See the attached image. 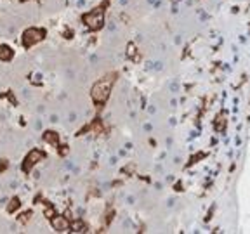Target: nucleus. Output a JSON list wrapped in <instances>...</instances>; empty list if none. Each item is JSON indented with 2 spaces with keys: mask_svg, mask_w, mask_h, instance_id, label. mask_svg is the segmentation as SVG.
I'll list each match as a JSON object with an SVG mask.
<instances>
[{
  "mask_svg": "<svg viewBox=\"0 0 250 234\" xmlns=\"http://www.w3.org/2000/svg\"><path fill=\"white\" fill-rule=\"evenodd\" d=\"M113 82H115V75H110V76H104L101 78L99 82L92 87V99L99 104H104L106 99L110 96L111 92V87H113Z\"/></svg>",
  "mask_w": 250,
  "mask_h": 234,
  "instance_id": "f257e3e1",
  "label": "nucleus"
},
{
  "mask_svg": "<svg viewBox=\"0 0 250 234\" xmlns=\"http://www.w3.org/2000/svg\"><path fill=\"white\" fill-rule=\"evenodd\" d=\"M43 35L45 31L43 30H37V28H30L24 31V36H23V43H24V47H31L33 43L37 42H40L43 38Z\"/></svg>",
  "mask_w": 250,
  "mask_h": 234,
  "instance_id": "f03ea898",
  "label": "nucleus"
},
{
  "mask_svg": "<svg viewBox=\"0 0 250 234\" xmlns=\"http://www.w3.org/2000/svg\"><path fill=\"white\" fill-rule=\"evenodd\" d=\"M85 23L89 24L92 30H97V28H101L103 26V11H92V12H89V14H85Z\"/></svg>",
  "mask_w": 250,
  "mask_h": 234,
  "instance_id": "7ed1b4c3",
  "label": "nucleus"
},
{
  "mask_svg": "<svg viewBox=\"0 0 250 234\" xmlns=\"http://www.w3.org/2000/svg\"><path fill=\"white\" fill-rule=\"evenodd\" d=\"M42 158H43V154H42L40 151H37V149H33V151H31V153H30V154L26 156V158H24L23 170H24V172H30V168H31V166H33L35 163L38 161V160H42Z\"/></svg>",
  "mask_w": 250,
  "mask_h": 234,
  "instance_id": "20e7f679",
  "label": "nucleus"
},
{
  "mask_svg": "<svg viewBox=\"0 0 250 234\" xmlns=\"http://www.w3.org/2000/svg\"><path fill=\"white\" fill-rule=\"evenodd\" d=\"M12 57V50L7 47V45H0V59H4V61H9Z\"/></svg>",
  "mask_w": 250,
  "mask_h": 234,
  "instance_id": "39448f33",
  "label": "nucleus"
}]
</instances>
